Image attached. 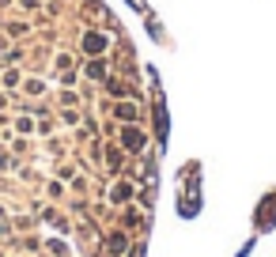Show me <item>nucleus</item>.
Segmentation results:
<instances>
[{
	"instance_id": "obj_1",
	"label": "nucleus",
	"mask_w": 276,
	"mask_h": 257,
	"mask_svg": "<svg viewBox=\"0 0 276 257\" xmlns=\"http://www.w3.org/2000/svg\"><path fill=\"white\" fill-rule=\"evenodd\" d=\"M83 46H87L91 53H99L102 46H106V38H102V34H87V38H83Z\"/></svg>"
}]
</instances>
